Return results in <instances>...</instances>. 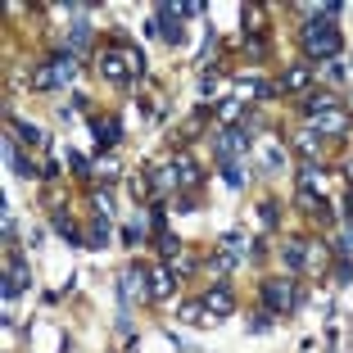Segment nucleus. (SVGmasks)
<instances>
[{
	"instance_id": "nucleus-15",
	"label": "nucleus",
	"mask_w": 353,
	"mask_h": 353,
	"mask_svg": "<svg viewBox=\"0 0 353 353\" xmlns=\"http://www.w3.org/2000/svg\"><path fill=\"white\" fill-rule=\"evenodd\" d=\"M91 132H95V145H100V150H114L118 136H123V123H118V118H95Z\"/></svg>"
},
{
	"instance_id": "nucleus-10",
	"label": "nucleus",
	"mask_w": 353,
	"mask_h": 353,
	"mask_svg": "<svg viewBox=\"0 0 353 353\" xmlns=\"http://www.w3.org/2000/svg\"><path fill=\"white\" fill-rule=\"evenodd\" d=\"M312 77H317V68L312 63H290L285 73H281V91H290V95H303L312 86Z\"/></svg>"
},
{
	"instance_id": "nucleus-1",
	"label": "nucleus",
	"mask_w": 353,
	"mask_h": 353,
	"mask_svg": "<svg viewBox=\"0 0 353 353\" xmlns=\"http://www.w3.org/2000/svg\"><path fill=\"white\" fill-rule=\"evenodd\" d=\"M100 73L109 77V82L127 86V82H136V77L145 73V54L132 50L127 41H118V46H109V50L100 54Z\"/></svg>"
},
{
	"instance_id": "nucleus-17",
	"label": "nucleus",
	"mask_w": 353,
	"mask_h": 353,
	"mask_svg": "<svg viewBox=\"0 0 353 353\" xmlns=\"http://www.w3.org/2000/svg\"><path fill=\"white\" fill-rule=\"evenodd\" d=\"M176 285V272L172 268H154V276H150V299H168Z\"/></svg>"
},
{
	"instance_id": "nucleus-4",
	"label": "nucleus",
	"mask_w": 353,
	"mask_h": 353,
	"mask_svg": "<svg viewBox=\"0 0 353 353\" xmlns=\"http://www.w3.org/2000/svg\"><path fill=\"white\" fill-rule=\"evenodd\" d=\"M181 19H186V14H181V5H159L154 10V23H150V32H154L159 41H168L176 50V46L186 41V28H181Z\"/></svg>"
},
{
	"instance_id": "nucleus-7",
	"label": "nucleus",
	"mask_w": 353,
	"mask_h": 353,
	"mask_svg": "<svg viewBox=\"0 0 353 353\" xmlns=\"http://www.w3.org/2000/svg\"><path fill=\"white\" fill-rule=\"evenodd\" d=\"M204 308H208V317H213V322H218V317H231V312H236V294H231V285H227V281H218V285H213V290L204 294Z\"/></svg>"
},
{
	"instance_id": "nucleus-29",
	"label": "nucleus",
	"mask_w": 353,
	"mask_h": 353,
	"mask_svg": "<svg viewBox=\"0 0 353 353\" xmlns=\"http://www.w3.org/2000/svg\"><path fill=\"white\" fill-rule=\"evenodd\" d=\"M123 240H127V245H141V240H145V227H141V222H127V227H123Z\"/></svg>"
},
{
	"instance_id": "nucleus-6",
	"label": "nucleus",
	"mask_w": 353,
	"mask_h": 353,
	"mask_svg": "<svg viewBox=\"0 0 353 353\" xmlns=\"http://www.w3.org/2000/svg\"><path fill=\"white\" fill-rule=\"evenodd\" d=\"M145 268H141V263H136L132 272H123V276H118V299H123V312L127 317H132V299H150V285H145Z\"/></svg>"
},
{
	"instance_id": "nucleus-12",
	"label": "nucleus",
	"mask_w": 353,
	"mask_h": 353,
	"mask_svg": "<svg viewBox=\"0 0 353 353\" xmlns=\"http://www.w3.org/2000/svg\"><path fill=\"white\" fill-rule=\"evenodd\" d=\"M250 245H254V240L245 236V231H227V236H222V245H218V254H227L231 263H240V259H254Z\"/></svg>"
},
{
	"instance_id": "nucleus-34",
	"label": "nucleus",
	"mask_w": 353,
	"mask_h": 353,
	"mask_svg": "<svg viewBox=\"0 0 353 353\" xmlns=\"http://www.w3.org/2000/svg\"><path fill=\"white\" fill-rule=\"evenodd\" d=\"M91 204H95V213H104V218L114 213V204H109V195H104V190H95V199H91Z\"/></svg>"
},
{
	"instance_id": "nucleus-30",
	"label": "nucleus",
	"mask_w": 353,
	"mask_h": 353,
	"mask_svg": "<svg viewBox=\"0 0 353 353\" xmlns=\"http://www.w3.org/2000/svg\"><path fill=\"white\" fill-rule=\"evenodd\" d=\"M349 281H353V263L340 259V263H335V285H349Z\"/></svg>"
},
{
	"instance_id": "nucleus-11",
	"label": "nucleus",
	"mask_w": 353,
	"mask_h": 353,
	"mask_svg": "<svg viewBox=\"0 0 353 353\" xmlns=\"http://www.w3.org/2000/svg\"><path fill=\"white\" fill-rule=\"evenodd\" d=\"M95 41L91 23H86V14H73V23H68V54H86Z\"/></svg>"
},
{
	"instance_id": "nucleus-19",
	"label": "nucleus",
	"mask_w": 353,
	"mask_h": 353,
	"mask_svg": "<svg viewBox=\"0 0 353 353\" xmlns=\"http://www.w3.org/2000/svg\"><path fill=\"white\" fill-rule=\"evenodd\" d=\"M186 326H204V322H213L208 317V308H204V299H190V303H181V312H176Z\"/></svg>"
},
{
	"instance_id": "nucleus-26",
	"label": "nucleus",
	"mask_w": 353,
	"mask_h": 353,
	"mask_svg": "<svg viewBox=\"0 0 353 353\" xmlns=\"http://www.w3.org/2000/svg\"><path fill=\"white\" fill-rule=\"evenodd\" d=\"M294 150H299L303 159H312V154H317V132H303V136H294Z\"/></svg>"
},
{
	"instance_id": "nucleus-13",
	"label": "nucleus",
	"mask_w": 353,
	"mask_h": 353,
	"mask_svg": "<svg viewBox=\"0 0 353 353\" xmlns=\"http://www.w3.org/2000/svg\"><path fill=\"white\" fill-rule=\"evenodd\" d=\"M50 227L59 231V236L68 240V245H73V250H86V231H77V222L68 218V213H63V208H54V213H50Z\"/></svg>"
},
{
	"instance_id": "nucleus-28",
	"label": "nucleus",
	"mask_w": 353,
	"mask_h": 353,
	"mask_svg": "<svg viewBox=\"0 0 353 353\" xmlns=\"http://www.w3.org/2000/svg\"><path fill=\"white\" fill-rule=\"evenodd\" d=\"M276 218H281V213H276V204H272V199H263V204H259V222H263V227H276Z\"/></svg>"
},
{
	"instance_id": "nucleus-22",
	"label": "nucleus",
	"mask_w": 353,
	"mask_h": 353,
	"mask_svg": "<svg viewBox=\"0 0 353 353\" xmlns=\"http://www.w3.org/2000/svg\"><path fill=\"white\" fill-rule=\"evenodd\" d=\"M176 181H181V190L199 181V163H195V159H186V154L176 159Z\"/></svg>"
},
{
	"instance_id": "nucleus-33",
	"label": "nucleus",
	"mask_w": 353,
	"mask_h": 353,
	"mask_svg": "<svg viewBox=\"0 0 353 353\" xmlns=\"http://www.w3.org/2000/svg\"><path fill=\"white\" fill-rule=\"evenodd\" d=\"M231 268H236V263H231L227 254H213V276H227Z\"/></svg>"
},
{
	"instance_id": "nucleus-20",
	"label": "nucleus",
	"mask_w": 353,
	"mask_h": 353,
	"mask_svg": "<svg viewBox=\"0 0 353 353\" xmlns=\"http://www.w3.org/2000/svg\"><path fill=\"white\" fill-rule=\"evenodd\" d=\"M14 141H28V145H41V141H46V132H41V127H37V123H23V118H14Z\"/></svg>"
},
{
	"instance_id": "nucleus-2",
	"label": "nucleus",
	"mask_w": 353,
	"mask_h": 353,
	"mask_svg": "<svg viewBox=\"0 0 353 353\" xmlns=\"http://www.w3.org/2000/svg\"><path fill=\"white\" fill-rule=\"evenodd\" d=\"M299 41H303V50L308 54H317V59H335L340 54V28H335L331 19H308L303 23V32H299Z\"/></svg>"
},
{
	"instance_id": "nucleus-24",
	"label": "nucleus",
	"mask_w": 353,
	"mask_h": 353,
	"mask_svg": "<svg viewBox=\"0 0 353 353\" xmlns=\"http://www.w3.org/2000/svg\"><path fill=\"white\" fill-rule=\"evenodd\" d=\"M222 181H227L231 190L245 186V163H222Z\"/></svg>"
},
{
	"instance_id": "nucleus-31",
	"label": "nucleus",
	"mask_w": 353,
	"mask_h": 353,
	"mask_svg": "<svg viewBox=\"0 0 353 353\" xmlns=\"http://www.w3.org/2000/svg\"><path fill=\"white\" fill-rule=\"evenodd\" d=\"M263 168H268V172H276V168H281V145H268V150H263Z\"/></svg>"
},
{
	"instance_id": "nucleus-3",
	"label": "nucleus",
	"mask_w": 353,
	"mask_h": 353,
	"mask_svg": "<svg viewBox=\"0 0 353 353\" xmlns=\"http://www.w3.org/2000/svg\"><path fill=\"white\" fill-rule=\"evenodd\" d=\"M263 308H272L276 317H290L299 308V285L294 281H263Z\"/></svg>"
},
{
	"instance_id": "nucleus-27",
	"label": "nucleus",
	"mask_w": 353,
	"mask_h": 353,
	"mask_svg": "<svg viewBox=\"0 0 353 353\" xmlns=\"http://www.w3.org/2000/svg\"><path fill=\"white\" fill-rule=\"evenodd\" d=\"M272 322H276V312H272V308H263V312H254V317H250V331H254V335H263Z\"/></svg>"
},
{
	"instance_id": "nucleus-16",
	"label": "nucleus",
	"mask_w": 353,
	"mask_h": 353,
	"mask_svg": "<svg viewBox=\"0 0 353 353\" xmlns=\"http://www.w3.org/2000/svg\"><path fill=\"white\" fill-rule=\"evenodd\" d=\"M109 240H114V227H109V218H104V213H95L91 231H86V250H104Z\"/></svg>"
},
{
	"instance_id": "nucleus-23",
	"label": "nucleus",
	"mask_w": 353,
	"mask_h": 353,
	"mask_svg": "<svg viewBox=\"0 0 353 353\" xmlns=\"http://www.w3.org/2000/svg\"><path fill=\"white\" fill-rule=\"evenodd\" d=\"M213 114H218L222 123H231V127H236V118L245 114V100H222V104H213Z\"/></svg>"
},
{
	"instance_id": "nucleus-14",
	"label": "nucleus",
	"mask_w": 353,
	"mask_h": 353,
	"mask_svg": "<svg viewBox=\"0 0 353 353\" xmlns=\"http://www.w3.org/2000/svg\"><path fill=\"white\" fill-rule=\"evenodd\" d=\"M312 127H317V136H344L349 132V114L344 109H326V114L312 118Z\"/></svg>"
},
{
	"instance_id": "nucleus-35",
	"label": "nucleus",
	"mask_w": 353,
	"mask_h": 353,
	"mask_svg": "<svg viewBox=\"0 0 353 353\" xmlns=\"http://www.w3.org/2000/svg\"><path fill=\"white\" fill-rule=\"evenodd\" d=\"M41 176H46V181H50V176H59V159H46V163H41Z\"/></svg>"
},
{
	"instance_id": "nucleus-32",
	"label": "nucleus",
	"mask_w": 353,
	"mask_h": 353,
	"mask_svg": "<svg viewBox=\"0 0 353 353\" xmlns=\"http://www.w3.org/2000/svg\"><path fill=\"white\" fill-rule=\"evenodd\" d=\"M68 163L77 168V176H95V172H91V159H86V154H68Z\"/></svg>"
},
{
	"instance_id": "nucleus-18",
	"label": "nucleus",
	"mask_w": 353,
	"mask_h": 353,
	"mask_svg": "<svg viewBox=\"0 0 353 353\" xmlns=\"http://www.w3.org/2000/svg\"><path fill=\"white\" fill-rule=\"evenodd\" d=\"M5 159H10L14 176H41V168H37V163H28V159L19 154V145H14V141H10V145H5Z\"/></svg>"
},
{
	"instance_id": "nucleus-25",
	"label": "nucleus",
	"mask_w": 353,
	"mask_h": 353,
	"mask_svg": "<svg viewBox=\"0 0 353 353\" xmlns=\"http://www.w3.org/2000/svg\"><path fill=\"white\" fill-rule=\"evenodd\" d=\"M154 245H159V254H163V259H181V240H176V236H168V231L154 240Z\"/></svg>"
},
{
	"instance_id": "nucleus-9",
	"label": "nucleus",
	"mask_w": 353,
	"mask_h": 353,
	"mask_svg": "<svg viewBox=\"0 0 353 353\" xmlns=\"http://www.w3.org/2000/svg\"><path fill=\"white\" fill-rule=\"evenodd\" d=\"M46 73H50V82H54V86H68V82H77V54H68V50L50 54V63H46Z\"/></svg>"
},
{
	"instance_id": "nucleus-36",
	"label": "nucleus",
	"mask_w": 353,
	"mask_h": 353,
	"mask_svg": "<svg viewBox=\"0 0 353 353\" xmlns=\"http://www.w3.org/2000/svg\"><path fill=\"white\" fill-rule=\"evenodd\" d=\"M349 208H353V195H349Z\"/></svg>"
},
{
	"instance_id": "nucleus-5",
	"label": "nucleus",
	"mask_w": 353,
	"mask_h": 353,
	"mask_svg": "<svg viewBox=\"0 0 353 353\" xmlns=\"http://www.w3.org/2000/svg\"><path fill=\"white\" fill-rule=\"evenodd\" d=\"M254 145V136L245 132V127H227V132L213 141V154H218V163H240V154Z\"/></svg>"
},
{
	"instance_id": "nucleus-21",
	"label": "nucleus",
	"mask_w": 353,
	"mask_h": 353,
	"mask_svg": "<svg viewBox=\"0 0 353 353\" xmlns=\"http://www.w3.org/2000/svg\"><path fill=\"white\" fill-rule=\"evenodd\" d=\"M281 254H285V268H290V272H299L303 263H308V240H290V245H285Z\"/></svg>"
},
{
	"instance_id": "nucleus-8",
	"label": "nucleus",
	"mask_w": 353,
	"mask_h": 353,
	"mask_svg": "<svg viewBox=\"0 0 353 353\" xmlns=\"http://www.w3.org/2000/svg\"><path fill=\"white\" fill-rule=\"evenodd\" d=\"M32 285V272H28V263L19 259V254H10V268H5V299H19L23 290Z\"/></svg>"
}]
</instances>
